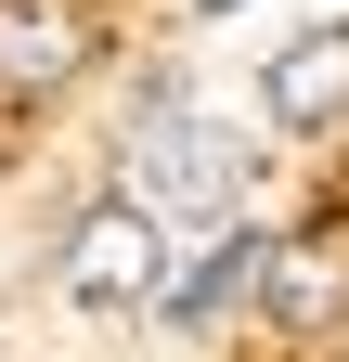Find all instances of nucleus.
<instances>
[{
	"label": "nucleus",
	"mask_w": 349,
	"mask_h": 362,
	"mask_svg": "<svg viewBox=\"0 0 349 362\" xmlns=\"http://www.w3.org/2000/svg\"><path fill=\"white\" fill-rule=\"evenodd\" d=\"M91 65H104L91 0H0V104H65Z\"/></svg>",
	"instance_id": "f257e3e1"
},
{
	"label": "nucleus",
	"mask_w": 349,
	"mask_h": 362,
	"mask_svg": "<svg viewBox=\"0 0 349 362\" xmlns=\"http://www.w3.org/2000/svg\"><path fill=\"white\" fill-rule=\"evenodd\" d=\"M272 259H285V246H272V233H246V220H233V233L207 246V259L182 272V285H168V324H182V337H207V324H220L233 298H272Z\"/></svg>",
	"instance_id": "423d86ee"
},
{
	"label": "nucleus",
	"mask_w": 349,
	"mask_h": 362,
	"mask_svg": "<svg viewBox=\"0 0 349 362\" xmlns=\"http://www.w3.org/2000/svg\"><path fill=\"white\" fill-rule=\"evenodd\" d=\"M143 285H155V207L117 194V207L78 220V246H65V298H78V310H117V298H143Z\"/></svg>",
	"instance_id": "f03ea898"
},
{
	"label": "nucleus",
	"mask_w": 349,
	"mask_h": 362,
	"mask_svg": "<svg viewBox=\"0 0 349 362\" xmlns=\"http://www.w3.org/2000/svg\"><path fill=\"white\" fill-rule=\"evenodd\" d=\"M194 13H246V0H194Z\"/></svg>",
	"instance_id": "0eeeda50"
},
{
	"label": "nucleus",
	"mask_w": 349,
	"mask_h": 362,
	"mask_svg": "<svg viewBox=\"0 0 349 362\" xmlns=\"http://www.w3.org/2000/svg\"><path fill=\"white\" fill-rule=\"evenodd\" d=\"M0 168H13V117H0Z\"/></svg>",
	"instance_id": "6e6552de"
},
{
	"label": "nucleus",
	"mask_w": 349,
	"mask_h": 362,
	"mask_svg": "<svg viewBox=\"0 0 349 362\" xmlns=\"http://www.w3.org/2000/svg\"><path fill=\"white\" fill-rule=\"evenodd\" d=\"M259 104H272V129H336L349 117V13L297 26L272 52V78H259Z\"/></svg>",
	"instance_id": "20e7f679"
},
{
	"label": "nucleus",
	"mask_w": 349,
	"mask_h": 362,
	"mask_svg": "<svg viewBox=\"0 0 349 362\" xmlns=\"http://www.w3.org/2000/svg\"><path fill=\"white\" fill-rule=\"evenodd\" d=\"M272 324H285L297 349L349 324V233H297V246L272 259Z\"/></svg>",
	"instance_id": "39448f33"
},
{
	"label": "nucleus",
	"mask_w": 349,
	"mask_h": 362,
	"mask_svg": "<svg viewBox=\"0 0 349 362\" xmlns=\"http://www.w3.org/2000/svg\"><path fill=\"white\" fill-rule=\"evenodd\" d=\"M233 181H246V143L220 117H182V129H155L143 143V207H233Z\"/></svg>",
	"instance_id": "7ed1b4c3"
}]
</instances>
